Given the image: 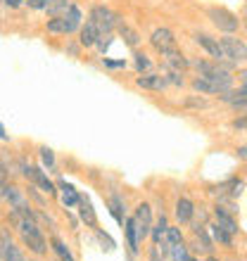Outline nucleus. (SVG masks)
Listing matches in <instances>:
<instances>
[{
	"instance_id": "nucleus-1",
	"label": "nucleus",
	"mask_w": 247,
	"mask_h": 261,
	"mask_svg": "<svg viewBox=\"0 0 247 261\" xmlns=\"http://www.w3.org/2000/svg\"><path fill=\"white\" fill-rule=\"evenodd\" d=\"M81 19H83L81 10L71 3L67 14H62V17H50L48 24H45V31L53 36H71L74 31L81 29Z\"/></svg>"
},
{
	"instance_id": "nucleus-2",
	"label": "nucleus",
	"mask_w": 247,
	"mask_h": 261,
	"mask_svg": "<svg viewBox=\"0 0 247 261\" xmlns=\"http://www.w3.org/2000/svg\"><path fill=\"white\" fill-rule=\"evenodd\" d=\"M207 17L212 19V24L224 34H235L238 27H240V19L238 14H233L226 7H207Z\"/></svg>"
},
{
	"instance_id": "nucleus-3",
	"label": "nucleus",
	"mask_w": 247,
	"mask_h": 261,
	"mask_svg": "<svg viewBox=\"0 0 247 261\" xmlns=\"http://www.w3.org/2000/svg\"><path fill=\"white\" fill-rule=\"evenodd\" d=\"M88 19L95 24L100 34H112V31L119 27V21H121L117 12H112L110 7H105V5H95V7H93Z\"/></svg>"
},
{
	"instance_id": "nucleus-4",
	"label": "nucleus",
	"mask_w": 247,
	"mask_h": 261,
	"mask_svg": "<svg viewBox=\"0 0 247 261\" xmlns=\"http://www.w3.org/2000/svg\"><path fill=\"white\" fill-rule=\"evenodd\" d=\"M21 173L27 176L34 186H38L45 195H50V197H55L57 195V186L53 183V180L48 178V173L43 171V169H38V166H31V164H21Z\"/></svg>"
},
{
	"instance_id": "nucleus-5",
	"label": "nucleus",
	"mask_w": 247,
	"mask_h": 261,
	"mask_svg": "<svg viewBox=\"0 0 247 261\" xmlns=\"http://www.w3.org/2000/svg\"><path fill=\"white\" fill-rule=\"evenodd\" d=\"M221 41V48H224V53H226V57L231 60V62H247V43L240 41L238 36L233 34H226L224 38H219Z\"/></svg>"
},
{
	"instance_id": "nucleus-6",
	"label": "nucleus",
	"mask_w": 247,
	"mask_h": 261,
	"mask_svg": "<svg viewBox=\"0 0 247 261\" xmlns=\"http://www.w3.org/2000/svg\"><path fill=\"white\" fill-rule=\"evenodd\" d=\"M192 38H195V43H197L200 48L205 50L212 60H216V62H226L228 60L226 53H224V48H221L219 38H214V36H209V34H195Z\"/></svg>"
},
{
	"instance_id": "nucleus-7",
	"label": "nucleus",
	"mask_w": 247,
	"mask_h": 261,
	"mask_svg": "<svg viewBox=\"0 0 247 261\" xmlns=\"http://www.w3.org/2000/svg\"><path fill=\"white\" fill-rule=\"evenodd\" d=\"M131 219H133V226H136L138 240L143 242L152 230V209H150V204H138L136 214H133Z\"/></svg>"
},
{
	"instance_id": "nucleus-8",
	"label": "nucleus",
	"mask_w": 247,
	"mask_h": 261,
	"mask_svg": "<svg viewBox=\"0 0 247 261\" xmlns=\"http://www.w3.org/2000/svg\"><path fill=\"white\" fill-rule=\"evenodd\" d=\"M150 45L155 50H157L159 55H166V53H171V50H176L179 45H176V36L169 31V29H155L150 36Z\"/></svg>"
},
{
	"instance_id": "nucleus-9",
	"label": "nucleus",
	"mask_w": 247,
	"mask_h": 261,
	"mask_svg": "<svg viewBox=\"0 0 247 261\" xmlns=\"http://www.w3.org/2000/svg\"><path fill=\"white\" fill-rule=\"evenodd\" d=\"M3 197L10 202L12 209H17V212H21V214H31V206H29V202L24 199V193H21L17 186H10V183H7L5 190H3Z\"/></svg>"
},
{
	"instance_id": "nucleus-10",
	"label": "nucleus",
	"mask_w": 247,
	"mask_h": 261,
	"mask_svg": "<svg viewBox=\"0 0 247 261\" xmlns=\"http://www.w3.org/2000/svg\"><path fill=\"white\" fill-rule=\"evenodd\" d=\"M0 249H3V261H27L24 254L19 252V247L10 240L5 228H0Z\"/></svg>"
},
{
	"instance_id": "nucleus-11",
	"label": "nucleus",
	"mask_w": 247,
	"mask_h": 261,
	"mask_svg": "<svg viewBox=\"0 0 247 261\" xmlns=\"http://www.w3.org/2000/svg\"><path fill=\"white\" fill-rule=\"evenodd\" d=\"M214 221H216V226H221L231 235H235L240 230V228H238V221H235L233 214H231V209H226V206H221V204H216V209H214Z\"/></svg>"
},
{
	"instance_id": "nucleus-12",
	"label": "nucleus",
	"mask_w": 247,
	"mask_h": 261,
	"mask_svg": "<svg viewBox=\"0 0 247 261\" xmlns=\"http://www.w3.org/2000/svg\"><path fill=\"white\" fill-rule=\"evenodd\" d=\"M192 90H197L202 95H224V93H226L219 83L212 81V79H207V76H195V79H192Z\"/></svg>"
},
{
	"instance_id": "nucleus-13",
	"label": "nucleus",
	"mask_w": 247,
	"mask_h": 261,
	"mask_svg": "<svg viewBox=\"0 0 247 261\" xmlns=\"http://www.w3.org/2000/svg\"><path fill=\"white\" fill-rule=\"evenodd\" d=\"M136 86L145 90H164L169 83H166L164 76H159V74H138Z\"/></svg>"
},
{
	"instance_id": "nucleus-14",
	"label": "nucleus",
	"mask_w": 247,
	"mask_h": 261,
	"mask_svg": "<svg viewBox=\"0 0 247 261\" xmlns=\"http://www.w3.org/2000/svg\"><path fill=\"white\" fill-rule=\"evenodd\" d=\"M162 57H164V67L174 69V71H185V69L190 67V60H188L179 48L171 50V53H166V55H162Z\"/></svg>"
},
{
	"instance_id": "nucleus-15",
	"label": "nucleus",
	"mask_w": 247,
	"mask_h": 261,
	"mask_svg": "<svg viewBox=\"0 0 247 261\" xmlns=\"http://www.w3.org/2000/svg\"><path fill=\"white\" fill-rule=\"evenodd\" d=\"M79 43H81L83 48H93L97 43V38H100V31H97V27L93 24V21H86V24H81V29H79Z\"/></svg>"
},
{
	"instance_id": "nucleus-16",
	"label": "nucleus",
	"mask_w": 247,
	"mask_h": 261,
	"mask_svg": "<svg viewBox=\"0 0 247 261\" xmlns=\"http://www.w3.org/2000/svg\"><path fill=\"white\" fill-rule=\"evenodd\" d=\"M79 216L88 228H97L95 209H93V204H90V199L86 195H81V199H79Z\"/></svg>"
},
{
	"instance_id": "nucleus-17",
	"label": "nucleus",
	"mask_w": 247,
	"mask_h": 261,
	"mask_svg": "<svg viewBox=\"0 0 247 261\" xmlns=\"http://www.w3.org/2000/svg\"><path fill=\"white\" fill-rule=\"evenodd\" d=\"M174 214H176V219H179V223H190L192 216H195V204H192L188 197H179V202H176V209H174Z\"/></svg>"
},
{
	"instance_id": "nucleus-18",
	"label": "nucleus",
	"mask_w": 247,
	"mask_h": 261,
	"mask_svg": "<svg viewBox=\"0 0 247 261\" xmlns=\"http://www.w3.org/2000/svg\"><path fill=\"white\" fill-rule=\"evenodd\" d=\"M219 97L231 107H247V86H240L238 90H228V93H224Z\"/></svg>"
},
{
	"instance_id": "nucleus-19",
	"label": "nucleus",
	"mask_w": 247,
	"mask_h": 261,
	"mask_svg": "<svg viewBox=\"0 0 247 261\" xmlns=\"http://www.w3.org/2000/svg\"><path fill=\"white\" fill-rule=\"evenodd\" d=\"M60 190H62V204L67 206V209H74V206H79V199H81V195L76 193L74 186H69V183L60 180Z\"/></svg>"
},
{
	"instance_id": "nucleus-20",
	"label": "nucleus",
	"mask_w": 247,
	"mask_h": 261,
	"mask_svg": "<svg viewBox=\"0 0 247 261\" xmlns=\"http://www.w3.org/2000/svg\"><path fill=\"white\" fill-rule=\"evenodd\" d=\"M117 31H119V36L124 38V43H126V45H131V48H138V45H140V34H138L136 29H131L129 24L119 21Z\"/></svg>"
},
{
	"instance_id": "nucleus-21",
	"label": "nucleus",
	"mask_w": 247,
	"mask_h": 261,
	"mask_svg": "<svg viewBox=\"0 0 247 261\" xmlns=\"http://www.w3.org/2000/svg\"><path fill=\"white\" fill-rule=\"evenodd\" d=\"M124 233H126V240H129L131 252L136 254L138 247H140V240H138V233H136V226H133V219H126V221H124Z\"/></svg>"
},
{
	"instance_id": "nucleus-22",
	"label": "nucleus",
	"mask_w": 247,
	"mask_h": 261,
	"mask_svg": "<svg viewBox=\"0 0 247 261\" xmlns=\"http://www.w3.org/2000/svg\"><path fill=\"white\" fill-rule=\"evenodd\" d=\"M69 7H71L69 0H50L48 7H45V12H48L50 17H62V14H67Z\"/></svg>"
},
{
	"instance_id": "nucleus-23",
	"label": "nucleus",
	"mask_w": 247,
	"mask_h": 261,
	"mask_svg": "<svg viewBox=\"0 0 247 261\" xmlns=\"http://www.w3.org/2000/svg\"><path fill=\"white\" fill-rule=\"evenodd\" d=\"M166 228H169V223H166V216L162 214V216L157 219V223H155V226H152V230H150V235H152V240H155V245H159V242L164 240Z\"/></svg>"
},
{
	"instance_id": "nucleus-24",
	"label": "nucleus",
	"mask_w": 247,
	"mask_h": 261,
	"mask_svg": "<svg viewBox=\"0 0 247 261\" xmlns=\"http://www.w3.org/2000/svg\"><path fill=\"white\" fill-rule=\"evenodd\" d=\"M50 245H53V252H55V254L60 256V261H76V259H74V254L69 252V247L60 240V238H53V240H50Z\"/></svg>"
},
{
	"instance_id": "nucleus-25",
	"label": "nucleus",
	"mask_w": 247,
	"mask_h": 261,
	"mask_svg": "<svg viewBox=\"0 0 247 261\" xmlns=\"http://www.w3.org/2000/svg\"><path fill=\"white\" fill-rule=\"evenodd\" d=\"M110 212H112V216L117 219V223L124 226V199L119 197V195H112L110 197Z\"/></svg>"
},
{
	"instance_id": "nucleus-26",
	"label": "nucleus",
	"mask_w": 247,
	"mask_h": 261,
	"mask_svg": "<svg viewBox=\"0 0 247 261\" xmlns=\"http://www.w3.org/2000/svg\"><path fill=\"white\" fill-rule=\"evenodd\" d=\"M209 228H212V238H214L216 242L226 245V247H231V245H233V235L228 233V230H224V228L216 226V223H214V226H209Z\"/></svg>"
},
{
	"instance_id": "nucleus-27",
	"label": "nucleus",
	"mask_w": 247,
	"mask_h": 261,
	"mask_svg": "<svg viewBox=\"0 0 247 261\" xmlns=\"http://www.w3.org/2000/svg\"><path fill=\"white\" fill-rule=\"evenodd\" d=\"M195 245H197L200 252H212V240L207 238V233L200 228V230H195Z\"/></svg>"
},
{
	"instance_id": "nucleus-28",
	"label": "nucleus",
	"mask_w": 247,
	"mask_h": 261,
	"mask_svg": "<svg viewBox=\"0 0 247 261\" xmlns=\"http://www.w3.org/2000/svg\"><path fill=\"white\" fill-rule=\"evenodd\" d=\"M38 154H41L43 166H45L48 171H53V169H55V154H53V150H50V147H41Z\"/></svg>"
},
{
	"instance_id": "nucleus-29",
	"label": "nucleus",
	"mask_w": 247,
	"mask_h": 261,
	"mask_svg": "<svg viewBox=\"0 0 247 261\" xmlns=\"http://www.w3.org/2000/svg\"><path fill=\"white\" fill-rule=\"evenodd\" d=\"M133 57H136V62H133V64H136V71H138V74H147V69L152 67V62L147 60V55H143V53H136Z\"/></svg>"
},
{
	"instance_id": "nucleus-30",
	"label": "nucleus",
	"mask_w": 247,
	"mask_h": 261,
	"mask_svg": "<svg viewBox=\"0 0 247 261\" xmlns=\"http://www.w3.org/2000/svg\"><path fill=\"white\" fill-rule=\"evenodd\" d=\"M166 240H169V245H183V235H181V230L176 226H169L166 228V235H164Z\"/></svg>"
},
{
	"instance_id": "nucleus-31",
	"label": "nucleus",
	"mask_w": 247,
	"mask_h": 261,
	"mask_svg": "<svg viewBox=\"0 0 247 261\" xmlns=\"http://www.w3.org/2000/svg\"><path fill=\"white\" fill-rule=\"evenodd\" d=\"M166 83L171 86H183V71H174V69H166Z\"/></svg>"
},
{
	"instance_id": "nucleus-32",
	"label": "nucleus",
	"mask_w": 247,
	"mask_h": 261,
	"mask_svg": "<svg viewBox=\"0 0 247 261\" xmlns=\"http://www.w3.org/2000/svg\"><path fill=\"white\" fill-rule=\"evenodd\" d=\"M97 240H100V245H107L105 249H114V240L107 233H103V230H97Z\"/></svg>"
},
{
	"instance_id": "nucleus-33",
	"label": "nucleus",
	"mask_w": 247,
	"mask_h": 261,
	"mask_svg": "<svg viewBox=\"0 0 247 261\" xmlns=\"http://www.w3.org/2000/svg\"><path fill=\"white\" fill-rule=\"evenodd\" d=\"M103 64L105 67H110V69H124L126 67L124 60H110V57H103Z\"/></svg>"
},
{
	"instance_id": "nucleus-34",
	"label": "nucleus",
	"mask_w": 247,
	"mask_h": 261,
	"mask_svg": "<svg viewBox=\"0 0 247 261\" xmlns=\"http://www.w3.org/2000/svg\"><path fill=\"white\" fill-rule=\"evenodd\" d=\"M24 3H27V5L31 7V10H45L50 0H24Z\"/></svg>"
},
{
	"instance_id": "nucleus-35",
	"label": "nucleus",
	"mask_w": 247,
	"mask_h": 261,
	"mask_svg": "<svg viewBox=\"0 0 247 261\" xmlns=\"http://www.w3.org/2000/svg\"><path fill=\"white\" fill-rule=\"evenodd\" d=\"M233 128H247V114L245 117H240V119H233Z\"/></svg>"
},
{
	"instance_id": "nucleus-36",
	"label": "nucleus",
	"mask_w": 247,
	"mask_h": 261,
	"mask_svg": "<svg viewBox=\"0 0 247 261\" xmlns=\"http://www.w3.org/2000/svg\"><path fill=\"white\" fill-rule=\"evenodd\" d=\"M3 5H7V7H12V10H17V7L24 5V0H3Z\"/></svg>"
},
{
	"instance_id": "nucleus-37",
	"label": "nucleus",
	"mask_w": 247,
	"mask_h": 261,
	"mask_svg": "<svg viewBox=\"0 0 247 261\" xmlns=\"http://www.w3.org/2000/svg\"><path fill=\"white\" fill-rule=\"evenodd\" d=\"M7 173H10L7 171V166L3 164V159H0V183H7Z\"/></svg>"
},
{
	"instance_id": "nucleus-38",
	"label": "nucleus",
	"mask_w": 247,
	"mask_h": 261,
	"mask_svg": "<svg viewBox=\"0 0 247 261\" xmlns=\"http://www.w3.org/2000/svg\"><path fill=\"white\" fill-rule=\"evenodd\" d=\"M185 105H188V107H207V102L202 97H200V100H185Z\"/></svg>"
},
{
	"instance_id": "nucleus-39",
	"label": "nucleus",
	"mask_w": 247,
	"mask_h": 261,
	"mask_svg": "<svg viewBox=\"0 0 247 261\" xmlns=\"http://www.w3.org/2000/svg\"><path fill=\"white\" fill-rule=\"evenodd\" d=\"M235 152H238V157H240L242 162H247V143H245V145H240V147H238Z\"/></svg>"
},
{
	"instance_id": "nucleus-40",
	"label": "nucleus",
	"mask_w": 247,
	"mask_h": 261,
	"mask_svg": "<svg viewBox=\"0 0 247 261\" xmlns=\"http://www.w3.org/2000/svg\"><path fill=\"white\" fill-rule=\"evenodd\" d=\"M150 261H159V249H157V245L150 249Z\"/></svg>"
},
{
	"instance_id": "nucleus-41",
	"label": "nucleus",
	"mask_w": 247,
	"mask_h": 261,
	"mask_svg": "<svg viewBox=\"0 0 247 261\" xmlns=\"http://www.w3.org/2000/svg\"><path fill=\"white\" fill-rule=\"evenodd\" d=\"M0 140H10V138H7V133H5V128H3V124H0Z\"/></svg>"
},
{
	"instance_id": "nucleus-42",
	"label": "nucleus",
	"mask_w": 247,
	"mask_h": 261,
	"mask_svg": "<svg viewBox=\"0 0 247 261\" xmlns=\"http://www.w3.org/2000/svg\"><path fill=\"white\" fill-rule=\"evenodd\" d=\"M240 81H242V86H247V71H242L240 74Z\"/></svg>"
},
{
	"instance_id": "nucleus-43",
	"label": "nucleus",
	"mask_w": 247,
	"mask_h": 261,
	"mask_svg": "<svg viewBox=\"0 0 247 261\" xmlns=\"http://www.w3.org/2000/svg\"><path fill=\"white\" fill-rule=\"evenodd\" d=\"M207 261H219V259H214V256H209V259H207Z\"/></svg>"
},
{
	"instance_id": "nucleus-44",
	"label": "nucleus",
	"mask_w": 247,
	"mask_h": 261,
	"mask_svg": "<svg viewBox=\"0 0 247 261\" xmlns=\"http://www.w3.org/2000/svg\"><path fill=\"white\" fill-rule=\"evenodd\" d=\"M245 29H247V17H245Z\"/></svg>"
},
{
	"instance_id": "nucleus-45",
	"label": "nucleus",
	"mask_w": 247,
	"mask_h": 261,
	"mask_svg": "<svg viewBox=\"0 0 247 261\" xmlns=\"http://www.w3.org/2000/svg\"><path fill=\"white\" fill-rule=\"evenodd\" d=\"M190 261H197V259H190Z\"/></svg>"
},
{
	"instance_id": "nucleus-46",
	"label": "nucleus",
	"mask_w": 247,
	"mask_h": 261,
	"mask_svg": "<svg viewBox=\"0 0 247 261\" xmlns=\"http://www.w3.org/2000/svg\"><path fill=\"white\" fill-rule=\"evenodd\" d=\"M0 3H3V0H0Z\"/></svg>"
}]
</instances>
